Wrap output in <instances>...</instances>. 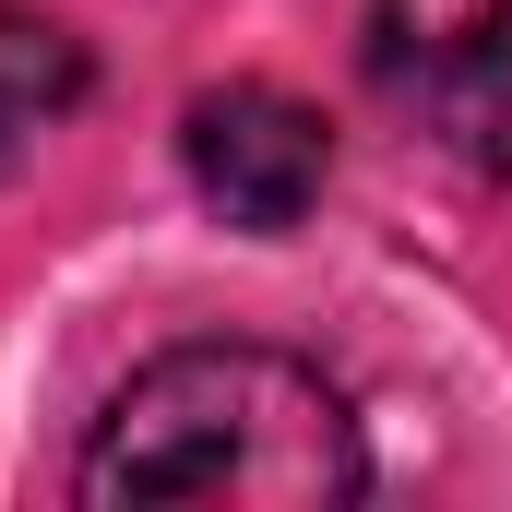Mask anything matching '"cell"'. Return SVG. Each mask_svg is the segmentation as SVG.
Listing matches in <instances>:
<instances>
[{"label": "cell", "mask_w": 512, "mask_h": 512, "mask_svg": "<svg viewBox=\"0 0 512 512\" xmlns=\"http://www.w3.org/2000/svg\"><path fill=\"white\" fill-rule=\"evenodd\" d=\"M72 489L96 512H155V501H262V512H322L370 489V441L346 417V393L286 346H167L143 358Z\"/></svg>", "instance_id": "1"}, {"label": "cell", "mask_w": 512, "mask_h": 512, "mask_svg": "<svg viewBox=\"0 0 512 512\" xmlns=\"http://www.w3.org/2000/svg\"><path fill=\"white\" fill-rule=\"evenodd\" d=\"M370 72L441 155L512 179V0H382Z\"/></svg>", "instance_id": "2"}, {"label": "cell", "mask_w": 512, "mask_h": 512, "mask_svg": "<svg viewBox=\"0 0 512 512\" xmlns=\"http://www.w3.org/2000/svg\"><path fill=\"white\" fill-rule=\"evenodd\" d=\"M179 167H191V191L227 227L286 239L322 203V179H334V131H322V108H298L286 84H215L179 120Z\"/></svg>", "instance_id": "3"}, {"label": "cell", "mask_w": 512, "mask_h": 512, "mask_svg": "<svg viewBox=\"0 0 512 512\" xmlns=\"http://www.w3.org/2000/svg\"><path fill=\"white\" fill-rule=\"evenodd\" d=\"M84 36L72 24H48V12H0V179L48 143V131L84 108Z\"/></svg>", "instance_id": "4"}]
</instances>
